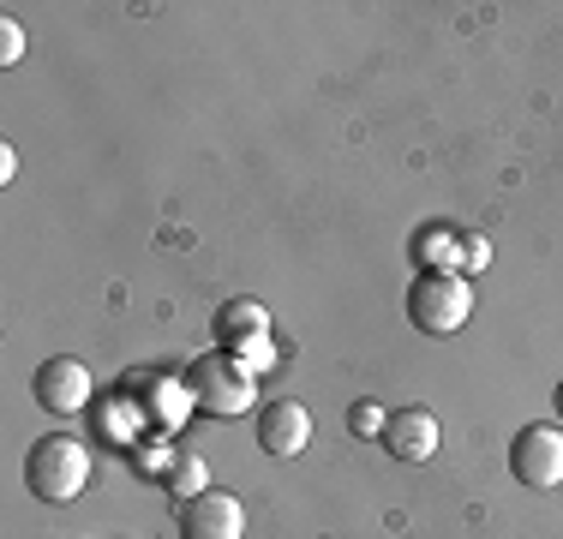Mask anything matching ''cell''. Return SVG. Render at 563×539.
I'll return each instance as SVG.
<instances>
[{
  "instance_id": "6da1fadb",
  "label": "cell",
  "mask_w": 563,
  "mask_h": 539,
  "mask_svg": "<svg viewBox=\"0 0 563 539\" xmlns=\"http://www.w3.org/2000/svg\"><path fill=\"white\" fill-rule=\"evenodd\" d=\"M186 396H192V408L210 414V420H234V414L258 408V377H252L246 360H234L222 348V354H198L192 366H186Z\"/></svg>"
},
{
  "instance_id": "7a4b0ae2",
  "label": "cell",
  "mask_w": 563,
  "mask_h": 539,
  "mask_svg": "<svg viewBox=\"0 0 563 539\" xmlns=\"http://www.w3.org/2000/svg\"><path fill=\"white\" fill-rule=\"evenodd\" d=\"M24 485H31L43 504H73L78 492L90 485V450L78 438H36V450L24 455Z\"/></svg>"
},
{
  "instance_id": "3957f363",
  "label": "cell",
  "mask_w": 563,
  "mask_h": 539,
  "mask_svg": "<svg viewBox=\"0 0 563 539\" xmlns=\"http://www.w3.org/2000/svg\"><path fill=\"white\" fill-rule=\"evenodd\" d=\"M467 312H474V288H467L455 270H426V276H413L408 288V318L413 330L426 336H455L467 323Z\"/></svg>"
},
{
  "instance_id": "277c9868",
  "label": "cell",
  "mask_w": 563,
  "mask_h": 539,
  "mask_svg": "<svg viewBox=\"0 0 563 539\" xmlns=\"http://www.w3.org/2000/svg\"><path fill=\"white\" fill-rule=\"evenodd\" d=\"M509 474H516L528 492H552L563 485V431L558 426H528L509 450Z\"/></svg>"
},
{
  "instance_id": "5b68a950",
  "label": "cell",
  "mask_w": 563,
  "mask_h": 539,
  "mask_svg": "<svg viewBox=\"0 0 563 539\" xmlns=\"http://www.w3.org/2000/svg\"><path fill=\"white\" fill-rule=\"evenodd\" d=\"M180 539H246V509L234 492H205L180 504Z\"/></svg>"
},
{
  "instance_id": "8992f818",
  "label": "cell",
  "mask_w": 563,
  "mask_h": 539,
  "mask_svg": "<svg viewBox=\"0 0 563 539\" xmlns=\"http://www.w3.org/2000/svg\"><path fill=\"white\" fill-rule=\"evenodd\" d=\"M31 389H36V402H43L48 414H85V402H90V372H85V360H43L31 377Z\"/></svg>"
},
{
  "instance_id": "52a82bcc",
  "label": "cell",
  "mask_w": 563,
  "mask_h": 539,
  "mask_svg": "<svg viewBox=\"0 0 563 539\" xmlns=\"http://www.w3.org/2000/svg\"><path fill=\"white\" fill-rule=\"evenodd\" d=\"M306 443H312V414L300 408V402H264L258 408V450L264 455H300Z\"/></svg>"
},
{
  "instance_id": "ba28073f",
  "label": "cell",
  "mask_w": 563,
  "mask_h": 539,
  "mask_svg": "<svg viewBox=\"0 0 563 539\" xmlns=\"http://www.w3.org/2000/svg\"><path fill=\"white\" fill-rule=\"evenodd\" d=\"M378 443L396 455V462H432L438 455V420L426 408H396L390 420H384Z\"/></svg>"
},
{
  "instance_id": "9c48e42d",
  "label": "cell",
  "mask_w": 563,
  "mask_h": 539,
  "mask_svg": "<svg viewBox=\"0 0 563 539\" xmlns=\"http://www.w3.org/2000/svg\"><path fill=\"white\" fill-rule=\"evenodd\" d=\"M210 336H217L228 354H240V348L271 336V312H264L258 300H228V306H217V318H210Z\"/></svg>"
},
{
  "instance_id": "30bf717a",
  "label": "cell",
  "mask_w": 563,
  "mask_h": 539,
  "mask_svg": "<svg viewBox=\"0 0 563 539\" xmlns=\"http://www.w3.org/2000/svg\"><path fill=\"white\" fill-rule=\"evenodd\" d=\"M163 485L174 492V509L192 504V497H205V492H210V468H205V455H198V450H174V455H168V468H163Z\"/></svg>"
},
{
  "instance_id": "8fae6325",
  "label": "cell",
  "mask_w": 563,
  "mask_h": 539,
  "mask_svg": "<svg viewBox=\"0 0 563 539\" xmlns=\"http://www.w3.org/2000/svg\"><path fill=\"white\" fill-rule=\"evenodd\" d=\"M384 420H390V414H384L378 402H354V408H347V431H354V438H384Z\"/></svg>"
},
{
  "instance_id": "7c38bea8",
  "label": "cell",
  "mask_w": 563,
  "mask_h": 539,
  "mask_svg": "<svg viewBox=\"0 0 563 539\" xmlns=\"http://www.w3.org/2000/svg\"><path fill=\"white\" fill-rule=\"evenodd\" d=\"M19 54H24V31H19V19L0 12V66H19Z\"/></svg>"
},
{
  "instance_id": "4fadbf2b",
  "label": "cell",
  "mask_w": 563,
  "mask_h": 539,
  "mask_svg": "<svg viewBox=\"0 0 563 539\" xmlns=\"http://www.w3.org/2000/svg\"><path fill=\"white\" fill-rule=\"evenodd\" d=\"M455 258H462L467 270H486L492 264V246L479 234H462V240H455Z\"/></svg>"
},
{
  "instance_id": "5bb4252c",
  "label": "cell",
  "mask_w": 563,
  "mask_h": 539,
  "mask_svg": "<svg viewBox=\"0 0 563 539\" xmlns=\"http://www.w3.org/2000/svg\"><path fill=\"white\" fill-rule=\"evenodd\" d=\"M234 360H246V366L252 372H258V366H271V360H276V348H271V336H264V342H252V348H240V354Z\"/></svg>"
},
{
  "instance_id": "9a60e30c",
  "label": "cell",
  "mask_w": 563,
  "mask_h": 539,
  "mask_svg": "<svg viewBox=\"0 0 563 539\" xmlns=\"http://www.w3.org/2000/svg\"><path fill=\"white\" fill-rule=\"evenodd\" d=\"M552 402H558V414H563V384H558V396H552Z\"/></svg>"
}]
</instances>
